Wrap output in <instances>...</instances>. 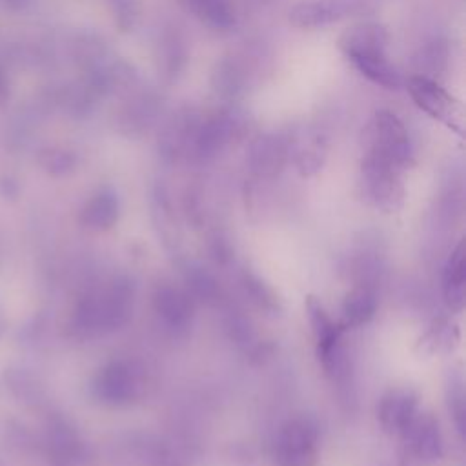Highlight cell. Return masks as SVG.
<instances>
[{
	"label": "cell",
	"instance_id": "27",
	"mask_svg": "<svg viewBox=\"0 0 466 466\" xmlns=\"http://www.w3.org/2000/svg\"><path fill=\"white\" fill-rule=\"evenodd\" d=\"M40 164L51 175H64L73 169L75 155L66 149H58V147L46 149L40 153Z\"/></svg>",
	"mask_w": 466,
	"mask_h": 466
},
{
	"label": "cell",
	"instance_id": "15",
	"mask_svg": "<svg viewBox=\"0 0 466 466\" xmlns=\"http://www.w3.org/2000/svg\"><path fill=\"white\" fill-rule=\"evenodd\" d=\"M328 155V140L319 129L304 127L289 135V160L304 177L315 175Z\"/></svg>",
	"mask_w": 466,
	"mask_h": 466
},
{
	"label": "cell",
	"instance_id": "18",
	"mask_svg": "<svg viewBox=\"0 0 466 466\" xmlns=\"http://www.w3.org/2000/svg\"><path fill=\"white\" fill-rule=\"evenodd\" d=\"M157 60L160 75L166 82H175L187 62V46L182 33L175 25H166L157 42Z\"/></svg>",
	"mask_w": 466,
	"mask_h": 466
},
{
	"label": "cell",
	"instance_id": "3",
	"mask_svg": "<svg viewBox=\"0 0 466 466\" xmlns=\"http://www.w3.org/2000/svg\"><path fill=\"white\" fill-rule=\"evenodd\" d=\"M248 127V118L235 107H222L209 115H202L189 147V157L211 160L224 149L238 142Z\"/></svg>",
	"mask_w": 466,
	"mask_h": 466
},
{
	"label": "cell",
	"instance_id": "16",
	"mask_svg": "<svg viewBox=\"0 0 466 466\" xmlns=\"http://www.w3.org/2000/svg\"><path fill=\"white\" fill-rule=\"evenodd\" d=\"M417 395L408 388H393L382 395L377 408V417L384 431L402 433L417 411Z\"/></svg>",
	"mask_w": 466,
	"mask_h": 466
},
{
	"label": "cell",
	"instance_id": "17",
	"mask_svg": "<svg viewBox=\"0 0 466 466\" xmlns=\"http://www.w3.org/2000/svg\"><path fill=\"white\" fill-rule=\"evenodd\" d=\"M153 308L160 320L173 331L186 329L193 317L189 297L173 286H160L153 295Z\"/></svg>",
	"mask_w": 466,
	"mask_h": 466
},
{
	"label": "cell",
	"instance_id": "7",
	"mask_svg": "<svg viewBox=\"0 0 466 466\" xmlns=\"http://www.w3.org/2000/svg\"><path fill=\"white\" fill-rule=\"evenodd\" d=\"M377 0H300L295 4L288 20L300 29H319L353 16L375 11Z\"/></svg>",
	"mask_w": 466,
	"mask_h": 466
},
{
	"label": "cell",
	"instance_id": "32",
	"mask_svg": "<svg viewBox=\"0 0 466 466\" xmlns=\"http://www.w3.org/2000/svg\"><path fill=\"white\" fill-rule=\"evenodd\" d=\"M4 326H5V322H4V317H2V313H0V333L4 331Z\"/></svg>",
	"mask_w": 466,
	"mask_h": 466
},
{
	"label": "cell",
	"instance_id": "21",
	"mask_svg": "<svg viewBox=\"0 0 466 466\" xmlns=\"http://www.w3.org/2000/svg\"><path fill=\"white\" fill-rule=\"evenodd\" d=\"M197 20L217 31H229L237 24V15L229 0H178Z\"/></svg>",
	"mask_w": 466,
	"mask_h": 466
},
{
	"label": "cell",
	"instance_id": "11",
	"mask_svg": "<svg viewBox=\"0 0 466 466\" xmlns=\"http://www.w3.org/2000/svg\"><path fill=\"white\" fill-rule=\"evenodd\" d=\"M255 58L251 53H231L228 56H222L211 73V86L213 91L226 98H237L248 89V84L251 76L255 75Z\"/></svg>",
	"mask_w": 466,
	"mask_h": 466
},
{
	"label": "cell",
	"instance_id": "20",
	"mask_svg": "<svg viewBox=\"0 0 466 466\" xmlns=\"http://www.w3.org/2000/svg\"><path fill=\"white\" fill-rule=\"evenodd\" d=\"M306 311H308L311 331L317 340V351L320 359L326 353H329L333 348L342 344V328L328 315L324 306L313 297L308 299Z\"/></svg>",
	"mask_w": 466,
	"mask_h": 466
},
{
	"label": "cell",
	"instance_id": "23",
	"mask_svg": "<svg viewBox=\"0 0 466 466\" xmlns=\"http://www.w3.org/2000/svg\"><path fill=\"white\" fill-rule=\"evenodd\" d=\"M47 450H49L51 461H55L60 466H69L80 459L82 442L78 441V437L71 428L58 422L49 430Z\"/></svg>",
	"mask_w": 466,
	"mask_h": 466
},
{
	"label": "cell",
	"instance_id": "30",
	"mask_svg": "<svg viewBox=\"0 0 466 466\" xmlns=\"http://www.w3.org/2000/svg\"><path fill=\"white\" fill-rule=\"evenodd\" d=\"M16 191H18V187H16V184L13 182V180H9V178H4L2 182H0V193L7 198H13L15 195H16Z\"/></svg>",
	"mask_w": 466,
	"mask_h": 466
},
{
	"label": "cell",
	"instance_id": "31",
	"mask_svg": "<svg viewBox=\"0 0 466 466\" xmlns=\"http://www.w3.org/2000/svg\"><path fill=\"white\" fill-rule=\"evenodd\" d=\"M7 5H11V7H20V5H24V2L25 0H4Z\"/></svg>",
	"mask_w": 466,
	"mask_h": 466
},
{
	"label": "cell",
	"instance_id": "5",
	"mask_svg": "<svg viewBox=\"0 0 466 466\" xmlns=\"http://www.w3.org/2000/svg\"><path fill=\"white\" fill-rule=\"evenodd\" d=\"M400 173V169L388 162L364 153L360 162V189L364 198L382 211H397L404 202Z\"/></svg>",
	"mask_w": 466,
	"mask_h": 466
},
{
	"label": "cell",
	"instance_id": "2",
	"mask_svg": "<svg viewBox=\"0 0 466 466\" xmlns=\"http://www.w3.org/2000/svg\"><path fill=\"white\" fill-rule=\"evenodd\" d=\"M364 146L366 155L377 157L400 171H404L415 158L406 126L388 109H379L370 118L364 129Z\"/></svg>",
	"mask_w": 466,
	"mask_h": 466
},
{
	"label": "cell",
	"instance_id": "26",
	"mask_svg": "<svg viewBox=\"0 0 466 466\" xmlns=\"http://www.w3.org/2000/svg\"><path fill=\"white\" fill-rule=\"evenodd\" d=\"M111 15L115 25L120 31H131L140 18V2L138 0H109Z\"/></svg>",
	"mask_w": 466,
	"mask_h": 466
},
{
	"label": "cell",
	"instance_id": "12",
	"mask_svg": "<svg viewBox=\"0 0 466 466\" xmlns=\"http://www.w3.org/2000/svg\"><path fill=\"white\" fill-rule=\"evenodd\" d=\"M388 44L390 35L386 25L371 20L348 27L339 38V49L350 62L355 58L388 55Z\"/></svg>",
	"mask_w": 466,
	"mask_h": 466
},
{
	"label": "cell",
	"instance_id": "13",
	"mask_svg": "<svg viewBox=\"0 0 466 466\" xmlns=\"http://www.w3.org/2000/svg\"><path fill=\"white\" fill-rule=\"evenodd\" d=\"M200 116L202 115H198L193 107H180L164 122L158 135V149L162 157L178 158L182 155H189L191 140Z\"/></svg>",
	"mask_w": 466,
	"mask_h": 466
},
{
	"label": "cell",
	"instance_id": "6",
	"mask_svg": "<svg viewBox=\"0 0 466 466\" xmlns=\"http://www.w3.org/2000/svg\"><path fill=\"white\" fill-rule=\"evenodd\" d=\"M144 370L135 360H111L93 380V393L98 400L122 406L137 400L144 391Z\"/></svg>",
	"mask_w": 466,
	"mask_h": 466
},
{
	"label": "cell",
	"instance_id": "1",
	"mask_svg": "<svg viewBox=\"0 0 466 466\" xmlns=\"http://www.w3.org/2000/svg\"><path fill=\"white\" fill-rule=\"evenodd\" d=\"M129 317L131 289L126 282L115 280L78 300L71 317V326L73 331L82 337H95L124 326Z\"/></svg>",
	"mask_w": 466,
	"mask_h": 466
},
{
	"label": "cell",
	"instance_id": "29",
	"mask_svg": "<svg viewBox=\"0 0 466 466\" xmlns=\"http://www.w3.org/2000/svg\"><path fill=\"white\" fill-rule=\"evenodd\" d=\"M428 339L433 344V350L442 351V350H450L453 346V326H450L448 322H439L437 326H433L428 331Z\"/></svg>",
	"mask_w": 466,
	"mask_h": 466
},
{
	"label": "cell",
	"instance_id": "24",
	"mask_svg": "<svg viewBox=\"0 0 466 466\" xmlns=\"http://www.w3.org/2000/svg\"><path fill=\"white\" fill-rule=\"evenodd\" d=\"M375 309H377V297L373 289L368 286H357L346 295L342 302L344 324L353 328L362 326L375 315Z\"/></svg>",
	"mask_w": 466,
	"mask_h": 466
},
{
	"label": "cell",
	"instance_id": "9",
	"mask_svg": "<svg viewBox=\"0 0 466 466\" xmlns=\"http://www.w3.org/2000/svg\"><path fill=\"white\" fill-rule=\"evenodd\" d=\"M317 439V428L309 420H288L275 441L279 462L282 466H308L315 457Z\"/></svg>",
	"mask_w": 466,
	"mask_h": 466
},
{
	"label": "cell",
	"instance_id": "8",
	"mask_svg": "<svg viewBox=\"0 0 466 466\" xmlns=\"http://www.w3.org/2000/svg\"><path fill=\"white\" fill-rule=\"evenodd\" d=\"M160 116V96L151 89H129L127 98L115 113V127L126 137L147 133Z\"/></svg>",
	"mask_w": 466,
	"mask_h": 466
},
{
	"label": "cell",
	"instance_id": "33",
	"mask_svg": "<svg viewBox=\"0 0 466 466\" xmlns=\"http://www.w3.org/2000/svg\"><path fill=\"white\" fill-rule=\"evenodd\" d=\"M4 91V82H2V76H0V93Z\"/></svg>",
	"mask_w": 466,
	"mask_h": 466
},
{
	"label": "cell",
	"instance_id": "10",
	"mask_svg": "<svg viewBox=\"0 0 466 466\" xmlns=\"http://www.w3.org/2000/svg\"><path fill=\"white\" fill-rule=\"evenodd\" d=\"M248 167L255 177L279 175L289 162V133L271 131L258 135L248 149Z\"/></svg>",
	"mask_w": 466,
	"mask_h": 466
},
{
	"label": "cell",
	"instance_id": "25",
	"mask_svg": "<svg viewBox=\"0 0 466 466\" xmlns=\"http://www.w3.org/2000/svg\"><path fill=\"white\" fill-rule=\"evenodd\" d=\"M464 279H466L464 251H462V246H459L448 258L442 271L444 297L453 309H461L464 304Z\"/></svg>",
	"mask_w": 466,
	"mask_h": 466
},
{
	"label": "cell",
	"instance_id": "19",
	"mask_svg": "<svg viewBox=\"0 0 466 466\" xmlns=\"http://www.w3.org/2000/svg\"><path fill=\"white\" fill-rule=\"evenodd\" d=\"M413 75H420L431 80L441 82L448 71L450 64V47L448 42L441 36L426 40L417 53L413 55Z\"/></svg>",
	"mask_w": 466,
	"mask_h": 466
},
{
	"label": "cell",
	"instance_id": "4",
	"mask_svg": "<svg viewBox=\"0 0 466 466\" xmlns=\"http://www.w3.org/2000/svg\"><path fill=\"white\" fill-rule=\"evenodd\" d=\"M404 87L408 89L413 104L433 120L446 126L450 131L462 135L464 131V111L461 102L451 96L437 80L411 75L406 78Z\"/></svg>",
	"mask_w": 466,
	"mask_h": 466
},
{
	"label": "cell",
	"instance_id": "14",
	"mask_svg": "<svg viewBox=\"0 0 466 466\" xmlns=\"http://www.w3.org/2000/svg\"><path fill=\"white\" fill-rule=\"evenodd\" d=\"M408 451L420 462H435L442 455L439 422L430 413H417L402 431Z\"/></svg>",
	"mask_w": 466,
	"mask_h": 466
},
{
	"label": "cell",
	"instance_id": "22",
	"mask_svg": "<svg viewBox=\"0 0 466 466\" xmlns=\"http://www.w3.org/2000/svg\"><path fill=\"white\" fill-rule=\"evenodd\" d=\"M118 218V197L113 189H100L96 191L82 208L80 220L84 226L104 231L109 229Z\"/></svg>",
	"mask_w": 466,
	"mask_h": 466
},
{
	"label": "cell",
	"instance_id": "28",
	"mask_svg": "<svg viewBox=\"0 0 466 466\" xmlns=\"http://www.w3.org/2000/svg\"><path fill=\"white\" fill-rule=\"evenodd\" d=\"M187 282L193 293L198 297H211L215 293V280L204 269H193L191 273H187Z\"/></svg>",
	"mask_w": 466,
	"mask_h": 466
}]
</instances>
